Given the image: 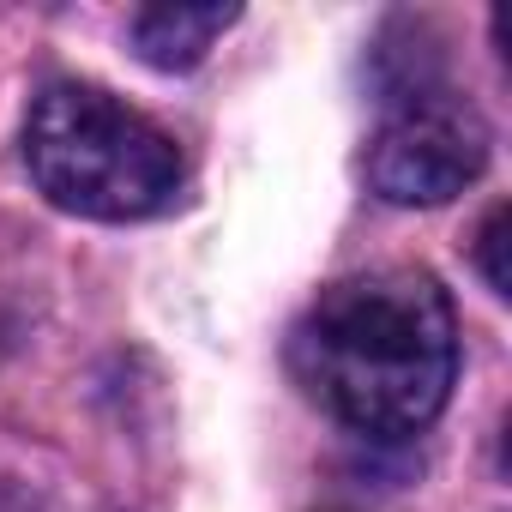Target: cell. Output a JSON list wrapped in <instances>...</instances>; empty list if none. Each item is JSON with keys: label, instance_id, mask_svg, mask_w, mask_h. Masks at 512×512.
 Returning a JSON list of instances; mask_svg holds the SVG:
<instances>
[{"label": "cell", "instance_id": "6da1fadb", "mask_svg": "<svg viewBox=\"0 0 512 512\" xmlns=\"http://www.w3.org/2000/svg\"><path fill=\"white\" fill-rule=\"evenodd\" d=\"M296 380L344 428L422 434L458 380V320L428 272L386 266L332 284L290 338Z\"/></svg>", "mask_w": 512, "mask_h": 512}, {"label": "cell", "instance_id": "3957f363", "mask_svg": "<svg viewBox=\"0 0 512 512\" xmlns=\"http://www.w3.org/2000/svg\"><path fill=\"white\" fill-rule=\"evenodd\" d=\"M488 169V121L452 91H416L368 145V187L392 205H446Z\"/></svg>", "mask_w": 512, "mask_h": 512}, {"label": "cell", "instance_id": "5b68a950", "mask_svg": "<svg viewBox=\"0 0 512 512\" xmlns=\"http://www.w3.org/2000/svg\"><path fill=\"white\" fill-rule=\"evenodd\" d=\"M506 229H512V211L494 205L488 223H482V247H476V260H482V278L494 296H512V272H506Z\"/></svg>", "mask_w": 512, "mask_h": 512}, {"label": "cell", "instance_id": "277c9868", "mask_svg": "<svg viewBox=\"0 0 512 512\" xmlns=\"http://www.w3.org/2000/svg\"><path fill=\"white\" fill-rule=\"evenodd\" d=\"M235 25V7H187V0H163V7L133 13V49L157 73H187L211 55V43Z\"/></svg>", "mask_w": 512, "mask_h": 512}, {"label": "cell", "instance_id": "7a4b0ae2", "mask_svg": "<svg viewBox=\"0 0 512 512\" xmlns=\"http://www.w3.org/2000/svg\"><path fill=\"white\" fill-rule=\"evenodd\" d=\"M25 163L37 187L79 217L139 223L175 205L181 151L175 139L97 85H49L25 121Z\"/></svg>", "mask_w": 512, "mask_h": 512}]
</instances>
